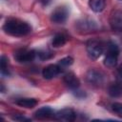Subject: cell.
I'll use <instances>...</instances> for the list:
<instances>
[{"label": "cell", "instance_id": "1", "mask_svg": "<svg viewBox=\"0 0 122 122\" xmlns=\"http://www.w3.org/2000/svg\"><path fill=\"white\" fill-rule=\"evenodd\" d=\"M3 30L6 33L12 36H24L31 31V27L30 24L20 19L10 18L5 22Z\"/></svg>", "mask_w": 122, "mask_h": 122}, {"label": "cell", "instance_id": "2", "mask_svg": "<svg viewBox=\"0 0 122 122\" xmlns=\"http://www.w3.org/2000/svg\"><path fill=\"white\" fill-rule=\"evenodd\" d=\"M86 50H87L88 56L92 60H96L103 53L104 46L100 41L92 39V40H90L87 42Z\"/></svg>", "mask_w": 122, "mask_h": 122}, {"label": "cell", "instance_id": "3", "mask_svg": "<svg viewBox=\"0 0 122 122\" xmlns=\"http://www.w3.org/2000/svg\"><path fill=\"white\" fill-rule=\"evenodd\" d=\"M35 55H36V53L34 51L27 50V49H18L13 53L14 59L19 63L30 62L35 58Z\"/></svg>", "mask_w": 122, "mask_h": 122}, {"label": "cell", "instance_id": "4", "mask_svg": "<svg viewBox=\"0 0 122 122\" xmlns=\"http://www.w3.org/2000/svg\"><path fill=\"white\" fill-rule=\"evenodd\" d=\"M69 17V10L65 6H59L57 7L51 15V22L55 24H62L65 23L66 20Z\"/></svg>", "mask_w": 122, "mask_h": 122}, {"label": "cell", "instance_id": "5", "mask_svg": "<svg viewBox=\"0 0 122 122\" xmlns=\"http://www.w3.org/2000/svg\"><path fill=\"white\" fill-rule=\"evenodd\" d=\"M86 79L90 84L93 86H101L105 81V75L98 70L91 69L86 74Z\"/></svg>", "mask_w": 122, "mask_h": 122}, {"label": "cell", "instance_id": "6", "mask_svg": "<svg viewBox=\"0 0 122 122\" xmlns=\"http://www.w3.org/2000/svg\"><path fill=\"white\" fill-rule=\"evenodd\" d=\"M54 116H55V118L57 120L66 121V122H71V121H74V119L76 117V113L72 109L65 108V109H62V110L58 111L55 113Z\"/></svg>", "mask_w": 122, "mask_h": 122}, {"label": "cell", "instance_id": "7", "mask_svg": "<svg viewBox=\"0 0 122 122\" xmlns=\"http://www.w3.org/2000/svg\"><path fill=\"white\" fill-rule=\"evenodd\" d=\"M110 25L112 30L122 31V10H116L112 13Z\"/></svg>", "mask_w": 122, "mask_h": 122}, {"label": "cell", "instance_id": "8", "mask_svg": "<svg viewBox=\"0 0 122 122\" xmlns=\"http://www.w3.org/2000/svg\"><path fill=\"white\" fill-rule=\"evenodd\" d=\"M60 71H61V67L59 65L51 64L43 69L42 75L46 79H51V78L55 77L56 75H58L60 73Z\"/></svg>", "mask_w": 122, "mask_h": 122}, {"label": "cell", "instance_id": "9", "mask_svg": "<svg viewBox=\"0 0 122 122\" xmlns=\"http://www.w3.org/2000/svg\"><path fill=\"white\" fill-rule=\"evenodd\" d=\"M64 83L67 85V87H69L70 89L71 90H77L80 86V81L79 79L76 77V75L73 73V72H69V73H66L64 75Z\"/></svg>", "mask_w": 122, "mask_h": 122}, {"label": "cell", "instance_id": "10", "mask_svg": "<svg viewBox=\"0 0 122 122\" xmlns=\"http://www.w3.org/2000/svg\"><path fill=\"white\" fill-rule=\"evenodd\" d=\"M78 30L84 31H91L96 29V23L91 19H83L76 23Z\"/></svg>", "mask_w": 122, "mask_h": 122}, {"label": "cell", "instance_id": "11", "mask_svg": "<svg viewBox=\"0 0 122 122\" xmlns=\"http://www.w3.org/2000/svg\"><path fill=\"white\" fill-rule=\"evenodd\" d=\"M53 114H54L53 111L50 107H42L34 112L35 117L38 118V119H46V118H49V117L52 116Z\"/></svg>", "mask_w": 122, "mask_h": 122}, {"label": "cell", "instance_id": "12", "mask_svg": "<svg viewBox=\"0 0 122 122\" xmlns=\"http://www.w3.org/2000/svg\"><path fill=\"white\" fill-rule=\"evenodd\" d=\"M89 6L94 12H100L105 9L106 0H89Z\"/></svg>", "mask_w": 122, "mask_h": 122}, {"label": "cell", "instance_id": "13", "mask_svg": "<svg viewBox=\"0 0 122 122\" xmlns=\"http://www.w3.org/2000/svg\"><path fill=\"white\" fill-rule=\"evenodd\" d=\"M16 104L23 108L31 109L37 105V100L34 98H20L16 101Z\"/></svg>", "mask_w": 122, "mask_h": 122}, {"label": "cell", "instance_id": "14", "mask_svg": "<svg viewBox=\"0 0 122 122\" xmlns=\"http://www.w3.org/2000/svg\"><path fill=\"white\" fill-rule=\"evenodd\" d=\"M108 92L112 97H119V96H121L122 95V85H121V83L116 82V83L112 84L109 87Z\"/></svg>", "mask_w": 122, "mask_h": 122}, {"label": "cell", "instance_id": "15", "mask_svg": "<svg viewBox=\"0 0 122 122\" xmlns=\"http://www.w3.org/2000/svg\"><path fill=\"white\" fill-rule=\"evenodd\" d=\"M67 42V37L65 34L63 33H57L54 35V37L52 38L51 44L54 48H59L65 45V43Z\"/></svg>", "mask_w": 122, "mask_h": 122}, {"label": "cell", "instance_id": "16", "mask_svg": "<svg viewBox=\"0 0 122 122\" xmlns=\"http://www.w3.org/2000/svg\"><path fill=\"white\" fill-rule=\"evenodd\" d=\"M117 56L118 55H116V54L107 52L106 57L104 59V65L107 68H114L117 64Z\"/></svg>", "mask_w": 122, "mask_h": 122}, {"label": "cell", "instance_id": "17", "mask_svg": "<svg viewBox=\"0 0 122 122\" xmlns=\"http://www.w3.org/2000/svg\"><path fill=\"white\" fill-rule=\"evenodd\" d=\"M107 52L118 55V53H119V48H118V46L114 42L110 41L108 43V45H107Z\"/></svg>", "mask_w": 122, "mask_h": 122}, {"label": "cell", "instance_id": "18", "mask_svg": "<svg viewBox=\"0 0 122 122\" xmlns=\"http://www.w3.org/2000/svg\"><path fill=\"white\" fill-rule=\"evenodd\" d=\"M8 64H9V60L5 55H2L0 58V67H1V72L2 74L4 73H9L8 71Z\"/></svg>", "mask_w": 122, "mask_h": 122}, {"label": "cell", "instance_id": "19", "mask_svg": "<svg viewBox=\"0 0 122 122\" xmlns=\"http://www.w3.org/2000/svg\"><path fill=\"white\" fill-rule=\"evenodd\" d=\"M111 108L114 113H116L118 116L122 117V103L120 102H113L111 105Z\"/></svg>", "mask_w": 122, "mask_h": 122}, {"label": "cell", "instance_id": "20", "mask_svg": "<svg viewBox=\"0 0 122 122\" xmlns=\"http://www.w3.org/2000/svg\"><path fill=\"white\" fill-rule=\"evenodd\" d=\"M72 63H73V59L71 56H67V57H64V58L59 60V66L60 67H69Z\"/></svg>", "mask_w": 122, "mask_h": 122}, {"label": "cell", "instance_id": "21", "mask_svg": "<svg viewBox=\"0 0 122 122\" xmlns=\"http://www.w3.org/2000/svg\"><path fill=\"white\" fill-rule=\"evenodd\" d=\"M37 55L39 56L40 59L45 60V59H49V58H51L53 54H52L51 51H39V52L37 53Z\"/></svg>", "mask_w": 122, "mask_h": 122}, {"label": "cell", "instance_id": "22", "mask_svg": "<svg viewBox=\"0 0 122 122\" xmlns=\"http://www.w3.org/2000/svg\"><path fill=\"white\" fill-rule=\"evenodd\" d=\"M116 80H117V82L122 84V64L118 67V69L116 71Z\"/></svg>", "mask_w": 122, "mask_h": 122}, {"label": "cell", "instance_id": "23", "mask_svg": "<svg viewBox=\"0 0 122 122\" xmlns=\"http://www.w3.org/2000/svg\"><path fill=\"white\" fill-rule=\"evenodd\" d=\"M13 119H14V120H18V121H30V118H27V117H25V116H21V115L14 116Z\"/></svg>", "mask_w": 122, "mask_h": 122}]
</instances>
